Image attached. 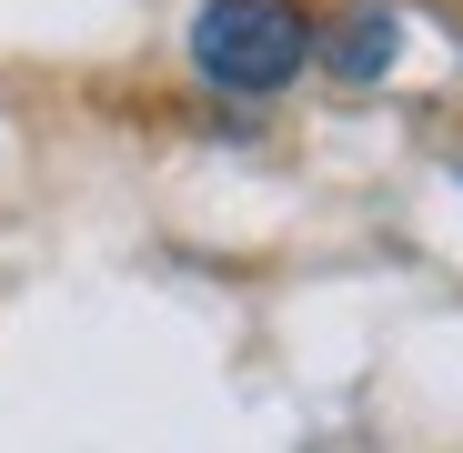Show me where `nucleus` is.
I'll return each mask as SVG.
<instances>
[{"label":"nucleus","instance_id":"f257e3e1","mask_svg":"<svg viewBox=\"0 0 463 453\" xmlns=\"http://www.w3.org/2000/svg\"><path fill=\"white\" fill-rule=\"evenodd\" d=\"M192 61L222 91H282L302 61H313V31H302L292 0H202L192 21Z\"/></svg>","mask_w":463,"mask_h":453},{"label":"nucleus","instance_id":"f03ea898","mask_svg":"<svg viewBox=\"0 0 463 453\" xmlns=\"http://www.w3.org/2000/svg\"><path fill=\"white\" fill-rule=\"evenodd\" d=\"M393 51H403V21H393V11H353V21L323 41V61L343 71V81H383V71H393Z\"/></svg>","mask_w":463,"mask_h":453}]
</instances>
